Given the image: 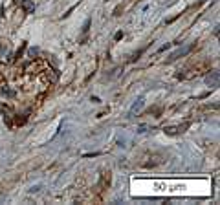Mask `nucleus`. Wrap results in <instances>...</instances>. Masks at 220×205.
<instances>
[{
  "label": "nucleus",
  "instance_id": "nucleus-1",
  "mask_svg": "<svg viewBox=\"0 0 220 205\" xmlns=\"http://www.w3.org/2000/svg\"><path fill=\"white\" fill-rule=\"evenodd\" d=\"M189 125H191V123H183V125H178V126H167V128H165V134H167V136H178V134L185 132L187 128H189Z\"/></svg>",
  "mask_w": 220,
  "mask_h": 205
},
{
  "label": "nucleus",
  "instance_id": "nucleus-2",
  "mask_svg": "<svg viewBox=\"0 0 220 205\" xmlns=\"http://www.w3.org/2000/svg\"><path fill=\"white\" fill-rule=\"evenodd\" d=\"M191 48H193V46H189V48H185V50H178V51H176V53H172V55H171L169 59H167L165 62H167V64H169V62H172V61H176L178 57H182V55H187V53H189V51H191Z\"/></svg>",
  "mask_w": 220,
  "mask_h": 205
},
{
  "label": "nucleus",
  "instance_id": "nucleus-3",
  "mask_svg": "<svg viewBox=\"0 0 220 205\" xmlns=\"http://www.w3.org/2000/svg\"><path fill=\"white\" fill-rule=\"evenodd\" d=\"M143 103H145V101H143V97H140V99H138V101L134 103V106L130 108V112H129L130 115H129V117H132V115H134L136 112H138V110H141V108H143Z\"/></svg>",
  "mask_w": 220,
  "mask_h": 205
},
{
  "label": "nucleus",
  "instance_id": "nucleus-4",
  "mask_svg": "<svg viewBox=\"0 0 220 205\" xmlns=\"http://www.w3.org/2000/svg\"><path fill=\"white\" fill-rule=\"evenodd\" d=\"M205 82H207L209 86H211V84H213V86H216V84H218V71L209 73L207 77H205Z\"/></svg>",
  "mask_w": 220,
  "mask_h": 205
},
{
  "label": "nucleus",
  "instance_id": "nucleus-5",
  "mask_svg": "<svg viewBox=\"0 0 220 205\" xmlns=\"http://www.w3.org/2000/svg\"><path fill=\"white\" fill-rule=\"evenodd\" d=\"M22 9L26 13H33L35 11V4L31 2V0H22Z\"/></svg>",
  "mask_w": 220,
  "mask_h": 205
},
{
  "label": "nucleus",
  "instance_id": "nucleus-6",
  "mask_svg": "<svg viewBox=\"0 0 220 205\" xmlns=\"http://www.w3.org/2000/svg\"><path fill=\"white\" fill-rule=\"evenodd\" d=\"M24 50H26V42H22V46H20V48L17 50V53H15V59H20V57H22Z\"/></svg>",
  "mask_w": 220,
  "mask_h": 205
},
{
  "label": "nucleus",
  "instance_id": "nucleus-7",
  "mask_svg": "<svg viewBox=\"0 0 220 205\" xmlns=\"http://www.w3.org/2000/svg\"><path fill=\"white\" fill-rule=\"evenodd\" d=\"M90 24H92V20L88 18L86 22H85V28H83V35H88V31H90Z\"/></svg>",
  "mask_w": 220,
  "mask_h": 205
},
{
  "label": "nucleus",
  "instance_id": "nucleus-8",
  "mask_svg": "<svg viewBox=\"0 0 220 205\" xmlns=\"http://www.w3.org/2000/svg\"><path fill=\"white\" fill-rule=\"evenodd\" d=\"M40 189H42V185H35V187L29 189V192H31V194H33V192H40Z\"/></svg>",
  "mask_w": 220,
  "mask_h": 205
},
{
  "label": "nucleus",
  "instance_id": "nucleus-9",
  "mask_svg": "<svg viewBox=\"0 0 220 205\" xmlns=\"http://www.w3.org/2000/svg\"><path fill=\"white\" fill-rule=\"evenodd\" d=\"M138 132H147V125H140L138 126Z\"/></svg>",
  "mask_w": 220,
  "mask_h": 205
},
{
  "label": "nucleus",
  "instance_id": "nucleus-10",
  "mask_svg": "<svg viewBox=\"0 0 220 205\" xmlns=\"http://www.w3.org/2000/svg\"><path fill=\"white\" fill-rule=\"evenodd\" d=\"M123 39V31H118V33H116V40H121Z\"/></svg>",
  "mask_w": 220,
  "mask_h": 205
},
{
  "label": "nucleus",
  "instance_id": "nucleus-11",
  "mask_svg": "<svg viewBox=\"0 0 220 205\" xmlns=\"http://www.w3.org/2000/svg\"><path fill=\"white\" fill-rule=\"evenodd\" d=\"M92 103H96V104H97V103H101V99H99V97H96V95H94V97H92Z\"/></svg>",
  "mask_w": 220,
  "mask_h": 205
},
{
  "label": "nucleus",
  "instance_id": "nucleus-12",
  "mask_svg": "<svg viewBox=\"0 0 220 205\" xmlns=\"http://www.w3.org/2000/svg\"><path fill=\"white\" fill-rule=\"evenodd\" d=\"M167 48H169V44H163V46H162V48H160V50H158V51H160V53H162V51H165V50H167Z\"/></svg>",
  "mask_w": 220,
  "mask_h": 205
}]
</instances>
